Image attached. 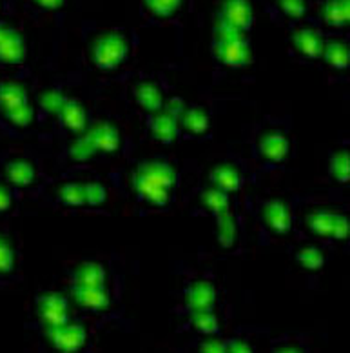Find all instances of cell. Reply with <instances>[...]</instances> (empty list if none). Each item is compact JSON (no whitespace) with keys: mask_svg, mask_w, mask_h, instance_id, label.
I'll return each instance as SVG.
<instances>
[{"mask_svg":"<svg viewBox=\"0 0 350 353\" xmlns=\"http://www.w3.org/2000/svg\"><path fill=\"white\" fill-rule=\"evenodd\" d=\"M178 186V172L164 159H147L133 173V190L142 202L155 208L169 206Z\"/></svg>","mask_w":350,"mask_h":353,"instance_id":"obj_1","label":"cell"},{"mask_svg":"<svg viewBox=\"0 0 350 353\" xmlns=\"http://www.w3.org/2000/svg\"><path fill=\"white\" fill-rule=\"evenodd\" d=\"M212 57L229 68H245L252 62V50L245 33L236 31L229 26L215 22L212 30Z\"/></svg>","mask_w":350,"mask_h":353,"instance_id":"obj_2","label":"cell"},{"mask_svg":"<svg viewBox=\"0 0 350 353\" xmlns=\"http://www.w3.org/2000/svg\"><path fill=\"white\" fill-rule=\"evenodd\" d=\"M0 111L17 128H28L35 119L25 88L15 81L0 82Z\"/></svg>","mask_w":350,"mask_h":353,"instance_id":"obj_3","label":"cell"},{"mask_svg":"<svg viewBox=\"0 0 350 353\" xmlns=\"http://www.w3.org/2000/svg\"><path fill=\"white\" fill-rule=\"evenodd\" d=\"M129 55V41L124 33L105 31L91 42V61L98 70H115Z\"/></svg>","mask_w":350,"mask_h":353,"instance_id":"obj_4","label":"cell"},{"mask_svg":"<svg viewBox=\"0 0 350 353\" xmlns=\"http://www.w3.org/2000/svg\"><path fill=\"white\" fill-rule=\"evenodd\" d=\"M35 312L45 328H55L69 321V304L61 293H41L35 299Z\"/></svg>","mask_w":350,"mask_h":353,"instance_id":"obj_5","label":"cell"},{"mask_svg":"<svg viewBox=\"0 0 350 353\" xmlns=\"http://www.w3.org/2000/svg\"><path fill=\"white\" fill-rule=\"evenodd\" d=\"M216 21L232 30L247 33L254 24V11L250 0H221Z\"/></svg>","mask_w":350,"mask_h":353,"instance_id":"obj_6","label":"cell"},{"mask_svg":"<svg viewBox=\"0 0 350 353\" xmlns=\"http://www.w3.org/2000/svg\"><path fill=\"white\" fill-rule=\"evenodd\" d=\"M47 339L51 346L61 353H76L84 348L87 341V332L82 324L64 323L55 328H47Z\"/></svg>","mask_w":350,"mask_h":353,"instance_id":"obj_7","label":"cell"},{"mask_svg":"<svg viewBox=\"0 0 350 353\" xmlns=\"http://www.w3.org/2000/svg\"><path fill=\"white\" fill-rule=\"evenodd\" d=\"M147 128H149L153 139L162 144H173L178 139V132H180V115L164 104L162 110L151 113Z\"/></svg>","mask_w":350,"mask_h":353,"instance_id":"obj_8","label":"cell"},{"mask_svg":"<svg viewBox=\"0 0 350 353\" xmlns=\"http://www.w3.org/2000/svg\"><path fill=\"white\" fill-rule=\"evenodd\" d=\"M25 59V42L21 31L0 21V62L8 66L22 64Z\"/></svg>","mask_w":350,"mask_h":353,"instance_id":"obj_9","label":"cell"},{"mask_svg":"<svg viewBox=\"0 0 350 353\" xmlns=\"http://www.w3.org/2000/svg\"><path fill=\"white\" fill-rule=\"evenodd\" d=\"M261 217L270 232L278 235H285L292 230V210L285 201L280 199H270L261 208Z\"/></svg>","mask_w":350,"mask_h":353,"instance_id":"obj_10","label":"cell"},{"mask_svg":"<svg viewBox=\"0 0 350 353\" xmlns=\"http://www.w3.org/2000/svg\"><path fill=\"white\" fill-rule=\"evenodd\" d=\"M91 144L95 146L98 153H116L122 146L120 132L115 124H111L107 121L95 122L93 126L87 128V132H84Z\"/></svg>","mask_w":350,"mask_h":353,"instance_id":"obj_11","label":"cell"},{"mask_svg":"<svg viewBox=\"0 0 350 353\" xmlns=\"http://www.w3.org/2000/svg\"><path fill=\"white\" fill-rule=\"evenodd\" d=\"M71 297L87 312H104L111 306V295L105 286H71Z\"/></svg>","mask_w":350,"mask_h":353,"instance_id":"obj_12","label":"cell"},{"mask_svg":"<svg viewBox=\"0 0 350 353\" xmlns=\"http://www.w3.org/2000/svg\"><path fill=\"white\" fill-rule=\"evenodd\" d=\"M184 297H186V306L190 313L212 310L216 303V288L210 281H195L187 284Z\"/></svg>","mask_w":350,"mask_h":353,"instance_id":"obj_13","label":"cell"},{"mask_svg":"<svg viewBox=\"0 0 350 353\" xmlns=\"http://www.w3.org/2000/svg\"><path fill=\"white\" fill-rule=\"evenodd\" d=\"M325 42L327 41L320 31L312 30V28H298L292 33V44L298 53L307 59H320L323 55Z\"/></svg>","mask_w":350,"mask_h":353,"instance_id":"obj_14","label":"cell"},{"mask_svg":"<svg viewBox=\"0 0 350 353\" xmlns=\"http://www.w3.org/2000/svg\"><path fill=\"white\" fill-rule=\"evenodd\" d=\"M210 184L223 193H234L243 186V175L234 164H218L209 173Z\"/></svg>","mask_w":350,"mask_h":353,"instance_id":"obj_15","label":"cell"},{"mask_svg":"<svg viewBox=\"0 0 350 353\" xmlns=\"http://www.w3.org/2000/svg\"><path fill=\"white\" fill-rule=\"evenodd\" d=\"M258 152L269 162L285 161L289 155V141L281 132H267L258 139Z\"/></svg>","mask_w":350,"mask_h":353,"instance_id":"obj_16","label":"cell"},{"mask_svg":"<svg viewBox=\"0 0 350 353\" xmlns=\"http://www.w3.org/2000/svg\"><path fill=\"white\" fill-rule=\"evenodd\" d=\"M133 99L142 110L155 113V111L164 108V93H162L160 86L156 82L142 81L133 88Z\"/></svg>","mask_w":350,"mask_h":353,"instance_id":"obj_17","label":"cell"},{"mask_svg":"<svg viewBox=\"0 0 350 353\" xmlns=\"http://www.w3.org/2000/svg\"><path fill=\"white\" fill-rule=\"evenodd\" d=\"M58 117H61L62 124L69 132L78 133V135L85 132V126H87V111L82 106L80 101L67 97L64 104H62L61 111H58Z\"/></svg>","mask_w":350,"mask_h":353,"instance_id":"obj_18","label":"cell"},{"mask_svg":"<svg viewBox=\"0 0 350 353\" xmlns=\"http://www.w3.org/2000/svg\"><path fill=\"white\" fill-rule=\"evenodd\" d=\"M107 273L100 263H82L71 272V283L73 286H105Z\"/></svg>","mask_w":350,"mask_h":353,"instance_id":"obj_19","label":"cell"},{"mask_svg":"<svg viewBox=\"0 0 350 353\" xmlns=\"http://www.w3.org/2000/svg\"><path fill=\"white\" fill-rule=\"evenodd\" d=\"M210 119L204 108L190 106L182 111L180 115V130L187 132L193 137H201L209 132Z\"/></svg>","mask_w":350,"mask_h":353,"instance_id":"obj_20","label":"cell"},{"mask_svg":"<svg viewBox=\"0 0 350 353\" xmlns=\"http://www.w3.org/2000/svg\"><path fill=\"white\" fill-rule=\"evenodd\" d=\"M4 175L10 184L17 188H25L33 184L36 179V170L33 162L25 161V159H15L6 164Z\"/></svg>","mask_w":350,"mask_h":353,"instance_id":"obj_21","label":"cell"},{"mask_svg":"<svg viewBox=\"0 0 350 353\" xmlns=\"http://www.w3.org/2000/svg\"><path fill=\"white\" fill-rule=\"evenodd\" d=\"M321 57L325 59V62L330 68H334V70H347L350 66L349 42L338 41V39L325 42L323 55Z\"/></svg>","mask_w":350,"mask_h":353,"instance_id":"obj_22","label":"cell"},{"mask_svg":"<svg viewBox=\"0 0 350 353\" xmlns=\"http://www.w3.org/2000/svg\"><path fill=\"white\" fill-rule=\"evenodd\" d=\"M323 21L330 28H345L350 22V0H325Z\"/></svg>","mask_w":350,"mask_h":353,"instance_id":"obj_23","label":"cell"},{"mask_svg":"<svg viewBox=\"0 0 350 353\" xmlns=\"http://www.w3.org/2000/svg\"><path fill=\"white\" fill-rule=\"evenodd\" d=\"M216 235H218L220 246L232 248L236 244L240 230H238V222L230 215V212L221 213L216 217Z\"/></svg>","mask_w":350,"mask_h":353,"instance_id":"obj_24","label":"cell"},{"mask_svg":"<svg viewBox=\"0 0 350 353\" xmlns=\"http://www.w3.org/2000/svg\"><path fill=\"white\" fill-rule=\"evenodd\" d=\"M201 206L206 208L207 212H210L215 217L221 215V213L229 212V195L220 192L218 188L210 186L204 190L200 195Z\"/></svg>","mask_w":350,"mask_h":353,"instance_id":"obj_25","label":"cell"},{"mask_svg":"<svg viewBox=\"0 0 350 353\" xmlns=\"http://www.w3.org/2000/svg\"><path fill=\"white\" fill-rule=\"evenodd\" d=\"M190 324L201 335H218L220 323L212 310H201V312L190 313Z\"/></svg>","mask_w":350,"mask_h":353,"instance_id":"obj_26","label":"cell"},{"mask_svg":"<svg viewBox=\"0 0 350 353\" xmlns=\"http://www.w3.org/2000/svg\"><path fill=\"white\" fill-rule=\"evenodd\" d=\"M296 261L301 268H305L309 272H318V270L325 266V255H323L320 248L312 246V244L301 246L296 252Z\"/></svg>","mask_w":350,"mask_h":353,"instance_id":"obj_27","label":"cell"},{"mask_svg":"<svg viewBox=\"0 0 350 353\" xmlns=\"http://www.w3.org/2000/svg\"><path fill=\"white\" fill-rule=\"evenodd\" d=\"M332 221H334V213L327 212V210H314L309 213L307 217V226L312 233L320 235L323 239H329L332 233Z\"/></svg>","mask_w":350,"mask_h":353,"instance_id":"obj_28","label":"cell"},{"mask_svg":"<svg viewBox=\"0 0 350 353\" xmlns=\"http://www.w3.org/2000/svg\"><path fill=\"white\" fill-rule=\"evenodd\" d=\"M329 173L334 181L345 184L350 179V153L347 150H340L330 155Z\"/></svg>","mask_w":350,"mask_h":353,"instance_id":"obj_29","label":"cell"},{"mask_svg":"<svg viewBox=\"0 0 350 353\" xmlns=\"http://www.w3.org/2000/svg\"><path fill=\"white\" fill-rule=\"evenodd\" d=\"M184 0H144L145 10L147 13L158 19H167L173 17L176 11L180 10V6Z\"/></svg>","mask_w":350,"mask_h":353,"instance_id":"obj_30","label":"cell"},{"mask_svg":"<svg viewBox=\"0 0 350 353\" xmlns=\"http://www.w3.org/2000/svg\"><path fill=\"white\" fill-rule=\"evenodd\" d=\"M58 199L65 206H85L84 184L78 182H67L58 190Z\"/></svg>","mask_w":350,"mask_h":353,"instance_id":"obj_31","label":"cell"},{"mask_svg":"<svg viewBox=\"0 0 350 353\" xmlns=\"http://www.w3.org/2000/svg\"><path fill=\"white\" fill-rule=\"evenodd\" d=\"M96 150L95 146L91 144V141L87 139L85 133H80V135L76 137L75 141L69 144V157L73 161H89L93 157L96 155Z\"/></svg>","mask_w":350,"mask_h":353,"instance_id":"obj_32","label":"cell"},{"mask_svg":"<svg viewBox=\"0 0 350 353\" xmlns=\"http://www.w3.org/2000/svg\"><path fill=\"white\" fill-rule=\"evenodd\" d=\"M67 97L58 90H45L41 97H39V102H41V106L44 108L47 113L51 115H58V111H61L62 104L65 102Z\"/></svg>","mask_w":350,"mask_h":353,"instance_id":"obj_33","label":"cell"},{"mask_svg":"<svg viewBox=\"0 0 350 353\" xmlns=\"http://www.w3.org/2000/svg\"><path fill=\"white\" fill-rule=\"evenodd\" d=\"M15 270V252L10 241L0 235V275L11 273Z\"/></svg>","mask_w":350,"mask_h":353,"instance_id":"obj_34","label":"cell"},{"mask_svg":"<svg viewBox=\"0 0 350 353\" xmlns=\"http://www.w3.org/2000/svg\"><path fill=\"white\" fill-rule=\"evenodd\" d=\"M278 8L289 19L300 21L307 13V0H278Z\"/></svg>","mask_w":350,"mask_h":353,"instance_id":"obj_35","label":"cell"},{"mask_svg":"<svg viewBox=\"0 0 350 353\" xmlns=\"http://www.w3.org/2000/svg\"><path fill=\"white\" fill-rule=\"evenodd\" d=\"M84 197L85 204H89V206H100V204L105 202L107 192H105V188L102 186L100 182L91 181L87 184H84Z\"/></svg>","mask_w":350,"mask_h":353,"instance_id":"obj_36","label":"cell"},{"mask_svg":"<svg viewBox=\"0 0 350 353\" xmlns=\"http://www.w3.org/2000/svg\"><path fill=\"white\" fill-rule=\"evenodd\" d=\"M350 235V222L347 215L343 213H334V221H332V233L330 237L336 241H345Z\"/></svg>","mask_w":350,"mask_h":353,"instance_id":"obj_37","label":"cell"},{"mask_svg":"<svg viewBox=\"0 0 350 353\" xmlns=\"http://www.w3.org/2000/svg\"><path fill=\"white\" fill-rule=\"evenodd\" d=\"M198 353H227L226 350V343L221 341V339H207L204 343L200 344V348H198Z\"/></svg>","mask_w":350,"mask_h":353,"instance_id":"obj_38","label":"cell"},{"mask_svg":"<svg viewBox=\"0 0 350 353\" xmlns=\"http://www.w3.org/2000/svg\"><path fill=\"white\" fill-rule=\"evenodd\" d=\"M226 350L227 353H256L249 343L240 341V339H232V341L226 343Z\"/></svg>","mask_w":350,"mask_h":353,"instance_id":"obj_39","label":"cell"},{"mask_svg":"<svg viewBox=\"0 0 350 353\" xmlns=\"http://www.w3.org/2000/svg\"><path fill=\"white\" fill-rule=\"evenodd\" d=\"M31 2H33L36 8H41V10L56 11V10H62L67 0H31Z\"/></svg>","mask_w":350,"mask_h":353,"instance_id":"obj_40","label":"cell"},{"mask_svg":"<svg viewBox=\"0 0 350 353\" xmlns=\"http://www.w3.org/2000/svg\"><path fill=\"white\" fill-rule=\"evenodd\" d=\"M11 202H13V195H11L10 188L0 184V213L8 212L11 208Z\"/></svg>","mask_w":350,"mask_h":353,"instance_id":"obj_41","label":"cell"},{"mask_svg":"<svg viewBox=\"0 0 350 353\" xmlns=\"http://www.w3.org/2000/svg\"><path fill=\"white\" fill-rule=\"evenodd\" d=\"M274 353H301V350L296 348V346H278Z\"/></svg>","mask_w":350,"mask_h":353,"instance_id":"obj_42","label":"cell"}]
</instances>
